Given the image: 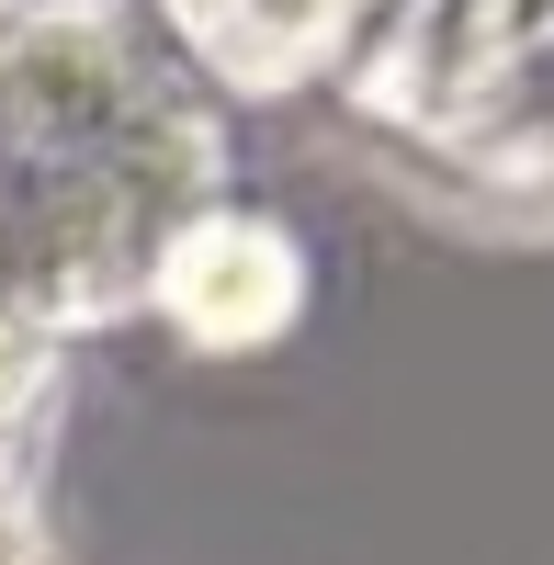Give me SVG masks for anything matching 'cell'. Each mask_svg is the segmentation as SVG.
I'll return each instance as SVG.
<instances>
[{
  "mask_svg": "<svg viewBox=\"0 0 554 565\" xmlns=\"http://www.w3.org/2000/svg\"><path fill=\"white\" fill-rule=\"evenodd\" d=\"M351 103L487 226L554 238V0H385Z\"/></svg>",
  "mask_w": 554,
  "mask_h": 565,
  "instance_id": "2",
  "label": "cell"
},
{
  "mask_svg": "<svg viewBox=\"0 0 554 565\" xmlns=\"http://www.w3.org/2000/svg\"><path fill=\"white\" fill-rule=\"evenodd\" d=\"M215 204V125L181 68L103 0H45L0 34V306L114 317Z\"/></svg>",
  "mask_w": 554,
  "mask_h": 565,
  "instance_id": "1",
  "label": "cell"
},
{
  "mask_svg": "<svg viewBox=\"0 0 554 565\" xmlns=\"http://www.w3.org/2000/svg\"><path fill=\"white\" fill-rule=\"evenodd\" d=\"M0 565H57L34 532H23V509H12V487H0Z\"/></svg>",
  "mask_w": 554,
  "mask_h": 565,
  "instance_id": "6",
  "label": "cell"
},
{
  "mask_svg": "<svg viewBox=\"0 0 554 565\" xmlns=\"http://www.w3.org/2000/svg\"><path fill=\"white\" fill-rule=\"evenodd\" d=\"M362 12H385V0H170L181 45L238 90H295L317 57L351 45Z\"/></svg>",
  "mask_w": 554,
  "mask_h": 565,
  "instance_id": "4",
  "label": "cell"
},
{
  "mask_svg": "<svg viewBox=\"0 0 554 565\" xmlns=\"http://www.w3.org/2000/svg\"><path fill=\"white\" fill-rule=\"evenodd\" d=\"M23 407H34V328H23L12 306H0V452H12Z\"/></svg>",
  "mask_w": 554,
  "mask_h": 565,
  "instance_id": "5",
  "label": "cell"
},
{
  "mask_svg": "<svg viewBox=\"0 0 554 565\" xmlns=\"http://www.w3.org/2000/svg\"><path fill=\"white\" fill-rule=\"evenodd\" d=\"M148 295L193 328L204 351H249V340H271V328L295 317V238H284V226H260V215L204 204V215L159 249Z\"/></svg>",
  "mask_w": 554,
  "mask_h": 565,
  "instance_id": "3",
  "label": "cell"
}]
</instances>
